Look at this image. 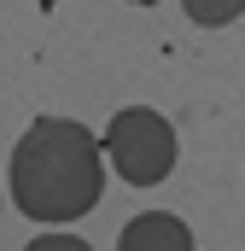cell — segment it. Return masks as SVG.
<instances>
[{"label": "cell", "instance_id": "5", "mask_svg": "<svg viewBox=\"0 0 245 251\" xmlns=\"http://www.w3.org/2000/svg\"><path fill=\"white\" fill-rule=\"evenodd\" d=\"M24 251H94V246L76 240V234H41V240H29Z\"/></svg>", "mask_w": 245, "mask_h": 251}, {"label": "cell", "instance_id": "2", "mask_svg": "<svg viewBox=\"0 0 245 251\" xmlns=\"http://www.w3.org/2000/svg\"><path fill=\"white\" fill-rule=\"evenodd\" d=\"M105 158H111V170H117L128 187H158L170 170H175V128L164 111H152V105H128V111H111V123H105Z\"/></svg>", "mask_w": 245, "mask_h": 251}, {"label": "cell", "instance_id": "4", "mask_svg": "<svg viewBox=\"0 0 245 251\" xmlns=\"http://www.w3.org/2000/svg\"><path fill=\"white\" fill-rule=\"evenodd\" d=\"M181 6H187V18L204 24V29H222V24H234L245 12V0H181Z\"/></svg>", "mask_w": 245, "mask_h": 251}, {"label": "cell", "instance_id": "1", "mask_svg": "<svg viewBox=\"0 0 245 251\" xmlns=\"http://www.w3.org/2000/svg\"><path fill=\"white\" fill-rule=\"evenodd\" d=\"M105 140L76 117H35L6 158L12 204L29 222H76L105 193Z\"/></svg>", "mask_w": 245, "mask_h": 251}, {"label": "cell", "instance_id": "6", "mask_svg": "<svg viewBox=\"0 0 245 251\" xmlns=\"http://www.w3.org/2000/svg\"><path fill=\"white\" fill-rule=\"evenodd\" d=\"M128 6H158V0H128Z\"/></svg>", "mask_w": 245, "mask_h": 251}, {"label": "cell", "instance_id": "3", "mask_svg": "<svg viewBox=\"0 0 245 251\" xmlns=\"http://www.w3.org/2000/svg\"><path fill=\"white\" fill-rule=\"evenodd\" d=\"M117 251H193V228L170 210H140L134 222H122Z\"/></svg>", "mask_w": 245, "mask_h": 251}]
</instances>
